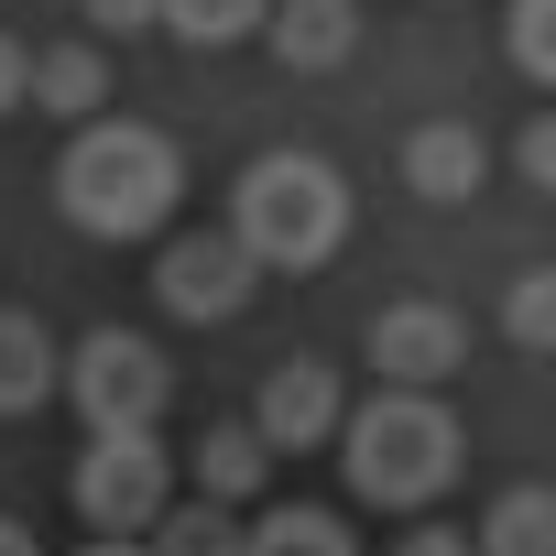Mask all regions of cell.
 <instances>
[{
    "label": "cell",
    "instance_id": "cell-1",
    "mask_svg": "<svg viewBox=\"0 0 556 556\" xmlns=\"http://www.w3.org/2000/svg\"><path fill=\"white\" fill-rule=\"evenodd\" d=\"M175 186H186V164H175V142H164L153 121H88V131L66 142V164H55V197H66V218H77L88 240H142V229H164V218H175Z\"/></svg>",
    "mask_w": 556,
    "mask_h": 556
},
{
    "label": "cell",
    "instance_id": "cell-2",
    "mask_svg": "<svg viewBox=\"0 0 556 556\" xmlns=\"http://www.w3.org/2000/svg\"><path fill=\"white\" fill-rule=\"evenodd\" d=\"M229 240L262 262V273H317L339 240H350V186L328 153H262L240 186H229Z\"/></svg>",
    "mask_w": 556,
    "mask_h": 556
},
{
    "label": "cell",
    "instance_id": "cell-3",
    "mask_svg": "<svg viewBox=\"0 0 556 556\" xmlns=\"http://www.w3.org/2000/svg\"><path fill=\"white\" fill-rule=\"evenodd\" d=\"M339 469H350L361 502L415 513V502H437V491L458 480V415H447L437 393H371V404L339 426Z\"/></svg>",
    "mask_w": 556,
    "mask_h": 556
},
{
    "label": "cell",
    "instance_id": "cell-4",
    "mask_svg": "<svg viewBox=\"0 0 556 556\" xmlns=\"http://www.w3.org/2000/svg\"><path fill=\"white\" fill-rule=\"evenodd\" d=\"M66 393H77L88 437H153L164 404H175V371H164V350L142 328H88L77 361H66Z\"/></svg>",
    "mask_w": 556,
    "mask_h": 556
},
{
    "label": "cell",
    "instance_id": "cell-5",
    "mask_svg": "<svg viewBox=\"0 0 556 556\" xmlns=\"http://www.w3.org/2000/svg\"><path fill=\"white\" fill-rule=\"evenodd\" d=\"M164 513H175V447L164 437H88V458H77V523L142 545Z\"/></svg>",
    "mask_w": 556,
    "mask_h": 556
},
{
    "label": "cell",
    "instance_id": "cell-6",
    "mask_svg": "<svg viewBox=\"0 0 556 556\" xmlns=\"http://www.w3.org/2000/svg\"><path fill=\"white\" fill-rule=\"evenodd\" d=\"M251 251L229 240V229H186V240H164V262H153V295L175 306V317H240L251 306Z\"/></svg>",
    "mask_w": 556,
    "mask_h": 556
},
{
    "label": "cell",
    "instance_id": "cell-7",
    "mask_svg": "<svg viewBox=\"0 0 556 556\" xmlns=\"http://www.w3.org/2000/svg\"><path fill=\"white\" fill-rule=\"evenodd\" d=\"M371 371H382V393H437L458 361H469V328L447 317V306H382L371 317Z\"/></svg>",
    "mask_w": 556,
    "mask_h": 556
},
{
    "label": "cell",
    "instance_id": "cell-8",
    "mask_svg": "<svg viewBox=\"0 0 556 556\" xmlns=\"http://www.w3.org/2000/svg\"><path fill=\"white\" fill-rule=\"evenodd\" d=\"M339 426H350V404H339V371H328V361H285V371L262 382V404H251V437H262L273 458L339 447Z\"/></svg>",
    "mask_w": 556,
    "mask_h": 556
},
{
    "label": "cell",
    "instance_id": "cell-9",
    "mask_svg": "<svg viewBox=\"0 0 556 556\" xmlns=\"http://www.w3.org/2000/svg\"><path fill=\"white\" fill-rule=\"evenodd\" d=\"M262 45L285 55L295 77H328V66H350L361 12H350V0H285V12H262Z\"/></svg>",
    "mask_w": 556,
    "mask_h": 556
},
{
    "label": "cell",
    "instance_id": "cell-10",
    "mask_svg": "<svg viewBox=\"0 0 556 556\" xmlns=\"http://www.w3.org/2000/svg\"><path fill=\"white\" fill-rule=\"evenodd\" d=\"M480 175H491V142H480L469 121H426V131L404 142V186H415L426 207H458V197H480Z\"/></svg>",
    "mask_w": 556,
    "mask_h": 556
},
{
    "label": "cell",
    "instance_id": "cell-11",
    "mask_svg": "<svg viewBox=\"0 0 556 556\" xmlns=\"http://www.w3.org/2000/svg\"><path fill=\"white\" fill-rule=\"evenodd\" d=\"M55 382H66V361H55L45 317L34 306H0V415H34Z\"/></svg>",
    "mask_w": 556,
    "mask_h": 556
},
{
    "label": "cell",
    "instance_id": "cell-12",
    "mask_svg": "<svg viewBox=\"0 0 556 556\" xmlns=\"http://www.w3.org/2000/svg\"><path fill=\"white\" fill-rule=\"evenodd\" d=\"M262 480H273V447H262L251 426H207V437H197V502L240 513V502H262Z\"/></svg>",
    "mask_w": 556,
    "mask_h": 556
},
{
    "label": "cell",
    "instance_id": "cell-13",
    "mask_svg": "<svg viewBox=\"0 0 556 556\" xmlns=\"http://www.w3.org/2000/svg\"><path fill=\"white\" fill-rule=\"evenodd\" d=\"M240 556H361V534L317 502H273L262 523H240Z\"/></svg>",
    "mask_w": 556,
    "mask_h": 556
},
{
    "label": "cell",
    "instance_id": "cell-14",
    "mask_svg": "<svg viewBox=\"0 0 556 556\" xmlns=\"http://www.w3.org/2000/svg\"><path fill=\"white\" fill-rule=\"evenodd\" d=\"M480 556H556V491L545 480H523V491H502L491 513H480V534H469Z\"/></svg>",
    "mask_w": 556,
    "mask_h": 556
},
{
    "label": "cell",
    "instance_id": "cell-15",
    "mask_svg": "<svg viewBox=\"0 0 556 556\" xmlns=\"http://www.w3.org/2000/svg\"><path fill=\"white\" fill-rule=\"evenodd\" d=\"M110 99V66L88 55V45H55V55H34V110H55V121H88Z\"/></svg>",
    "mask_w": 556,
    "mask_h": 556
},
{
    "label": "cell",
    "instance_id": "cell-16",
    "mask_svg": "<svg viewBox=\"0 0 556 556\" xmlns=\"http://www.w3.org/2000/svg\"><path fill=\"white\" fill-rule=\"evenodd\" d=\"M142 556H240V523H229L218 502H175V513L142 534Z\"/></svg>",
    "mask_w": 556,
    "mask_h": 556
},
{
    "label": "cell",
    "instance_id": "cell-17",
    "mask_svg": "<svg viewBox=\"0 0 556 556\" xmlns=\"http://www.w3.org/2000/svg\"><path fill=\"white\" fill-rule=\"evenodd\" d=\"M502 328H513V350H534V361H556V262H534V273H513V295H502Z\"/></svg>",
    "mask_w": 556,
    "mask_h": 556
},
{
    "label": "cell",
    "instance_id": "cell-18",
    "mask_svg": "<svg viewBox=\"0 0 556 556\" xmlns=\"http://www.w3.org/2000/svg\"><path fill=\"white\" fill-rule=\"evenodd\" d=\"M153 23L186 45H240V34H262V0H153Z\"/></svg>",
    "mask_w": 556,
    "mask_h": 556
},
{
    "label": "cell",
    "instance_id": "cell-19",
    "mask_svg": "<svg viewBox=\"0 0 556 556\" xmlns=\"http://www.w3.org/2000/svg\"><path fill=\"white\" fill-rule=\"evenodd\" d=\"M513 66L534 88H556V0H513Z\"/></svg>",
    "mask_w": 556,
    "mask_h": 556
},
{
    "label": "cell",
    "instance_id": "cell-20",
    "mask_svg": "<svg viewBox=\"0 0 556 556\" xmlns=\"http://www.w3.org/2000/svg\"><path fill=\"white\" fill-rule=\"evenodd\" d=\"M513 164H523V186H545V197H556V110H545V121H523Z\"/></svg>",
    "mask_w": 556,
    "mask_h": 556
},
{
    "label": "cell",
    "instance_id": "cell-21",
    "mask_svg": "<svg viewBox=\"0 0 556 556\" xmlns=\"http://www.w3.org/2000/svg\"><path fill=\"white\" fill-rule=\"evenodd\" d=\"M393 556H480V545H469V523H415V534H393Z\"/></svg>",
    "mask_w": 556,
    "mask_h": 556
},
{
    "label": "cell",
    "instance_id": "cell-22",
    "mask_svg": "<svg viewBox=\"0 0 556 556\" xmlns=\"http://www.w3.org/2000/svg\"><path fill=\"white\" fill-rule=\"evenodd\" d=\"M23 99H34V55H23V45H12V34H0V121H12V110H23Z\"/></svg>",
    "mask_w": 556,
    "mask_h": 556
},
{
    "label": "cell",
    "instance_id": "cell-23",
    "mask_svg": "<svg viewBox=\"0 0 556 556\" xmlns=\"http://www.w3.org/2000/svg\"><path fill=\"white\" fill-rule=\"evenodd\" d=\"M88 23H99V34H142V23H153V0H88Z\"/></svg>",
    "mask_w": 556,
    "mask_h": 556
},
{
    "label": "cell",
    "instance_id": "cell-24",
    "mask_svg": "<svg viewBox=\"0 0 556 556\" xmlns=\"http://www.w3.org/2000/svg\"><path fill=\"white\" fill-rule=\"evenodd\" d=\"M0 556H45V545H34V523H12V513H0Z\"/></svg>",
    "mask_w": 556,
    "mask_h": 556
},
{
    "label": "cell",
    "instance_id": "cell-25",
    "mask_svg": "<svg viewBox=\"0 0 556 556\" xmlns=\"http://www.w3.org/2000/svg\"><path fill=\"white\" fill-rule=\"evenodd\" d=\"M77 556H142V545H121V534H88V545H77Z\"/></svg>",
    "mask_w": 556,
    "mask_h": 556
}]
</instances>
